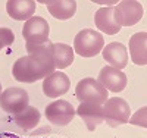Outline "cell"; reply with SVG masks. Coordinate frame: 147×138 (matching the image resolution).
Listing matches in <instances>:
<instances>
[{
  "label": "cell",
  "mask_w": 147,
  "mask_h": 138,
  "mask_svg": "<svg viewBox=\"0 0 147 138\" xmlns=\"http://www.w3.org/2000/svg\"><path fill=\"white\" fill-rule=\"evenodd\" d=\"M103 59L113 68L122 71V68H125L128 63V52L124 44L113 41L103 48Z\"/></svg>",
  "instance_id": "cell-12"
},
{
  "label": "cell",
  "mask_w": 147,
  "mask_h": 138,
  "mask_svg": "<svg viewBox=\"0 0 147 138\" xmlns=\"http://www.w3.org/2000/svg\"><path fill=\"white\" fill-rule=\"evenodd\" d=\"M99 82L106 90L119 93L127 87V75L121 69H116L113 66H106L99 73Z\"/></svg>",
  "instance_id": "cell-10"
},
{
  "label": "cell",
  "mask_w": 147,
  "mask_h": 138,
  "mask_svg": "<svg viewBox=\"0 0 147 138\" xmlns=\"http://www.w3.org/2000/svg\"><path fill=\"white\" fill-rule=\"evenodd\" d=\"M0 94H2V85H0Z\"/></svg>",
  "instance_id": "cell-21"
},
{
  "label": "cell",
  "mask_w": 147,
  "mask_h": 138,
  "mask_svg": "<svg viewBox=\"0 0 147 138\" xmlns=\"http://www.w3.org/2000/svg\"><path fill=\"white\" fill-rule=\"evenodd\" d=\"M143 6L140 2L134 0H125L119 2L115 6V21L118 22L119 27H132L140 22L143 18Z\"/></svg>",
  "instance_id": "cell-7"
},
{
  "label": "cell",
  "mask_w": 147,
  "mask_h": 138,
  "mask_svg": "<svg viewBox=\"0 0 147 138\" xmlns=\"http://www.w3.org/2000/svg\"><path fill=\"white\" fill-rule=\"evenodd\" d=\"M131 109L128 103L121 97L107 98L103 104V116L109 127H119L122 123L129 122Z\"/></svg>",
  "instance_id": "cell-5"
},
{
  "label": "cell",
  "mask_w": 147,
  "mask_h": 138,
  "mask_svg": "<svg viewBox=\"0 0 147 138\" xmlns=\"http://www.w3.org/2000/svg\"><path fill=\"white\" fill-rule=\"evenodd\" d=\"M69 87H71V81L68 75L60 71V72H53L52 75L44 78L43 91L47 97L56 98L62 94H66L69 91Z\"/></svg>",
  "instance_id": "cell-9"
},
{
  "label": "cell",
  "mask_w": 147,
  "mask_h": 138,
  "mask_svg": "<svg viewBox=\"0 0 147 138\" xmlns=\"http://www.w3.org/2000/svg\"><path fill=\"white\" fill-rule=\"evenodd\" d=\"M49 34H50V28L49 24L43 16H32L31 19L25 21L22 28V37L25 38V47L27 52L32 53L40 47L46 46L49 41Z\"/></svg>",
  "instance_id": "cell-2"
},
{
  "label": "cell",
  "mask_w": 147,
  "mask_h": 138,
  "mask_svg": "<svg viewBox=\"0 0 147 138\" xmlns=\"http://www.w3.org/2000/svg\"><path fill=\"white\" fill-rule=\"evenodd\" d=\"M94 24L102 32H106L109 35H113L119 32L121 27L115 21V7H100L97 9L94 15Z\"/></svg>",
  "instance_id": "cell-13"
},
{
  "label": "cell",
  "mask_w": 147,
  "mask_h": 138,
  "mask_svg": "<svg viewBox=\"0 0 147 138\" xmlns=\"http://www.w3.org/2000/svg\"><path fill=\"white\" fill-rule=\"evenodd\" d=\"M129 53L136 65H147V32L140 31L129 38Z\"/></svg>",
  "instance_id": "cell-15"
},
{
  "label": "cell",
  "mask_w": 147,
  "mask_h": 138,
  "mask_svg": "<svg viewBox=\"0 0 147 138\" xmlns=\"http://www.w3.org/2000/svg\"><path fill=\"white\" fill-rule=\"evenodd\" d=\"M30 96L25 90L18 87H10L0 94V107L10 115H18L25 107H28Z\"/></svg>",
  "instance_id": "cell-6"
},
{
  "label": "cell",
  "mask_w": 147,
  "mask_h": 138,
  "mask_svg": "<svg viewBox=\"0 0 147 138\" xmlns=\"http://www.w3.org/2000/svg\"><path fill=\"white\" fill-rule=\"evenodd\" d=\"M77 115L85 122L88 131H94L97 125H100L105 120L103 106L96 103H81L77 109Z\"/></svg>",
  "instance_id": "cell-11"
},
{
  "label": "cell",
  "mask_w": 147,
  "mask_h": 138,
  "mask_svg": "<svg viewBox=\"0 0 147 138\" xmlns=\"http://www.w3.org/2000/svg\"><path fill=\"white\" fill-rule=\"evenodd\" d=\"M40 118L41 116H40L38 109H35L32 106H28L22 112H19L18 115H13V119H15L16 125L21 127L22 129H25V131H30V129L35 128L40 122Z\"/></svg>",
  "instance_id": "cell-18"
},
{
  "label": "cell",
  "mask_w": 147,
  "mask_h": 138,
  "mask_svg": "<svg viewBox=\"0 0 147 138\" xmlns=\"http://www.w3.org/2000/svg\"><path fill=\"white\" fill-rule=\"evenodd\" d=\"M15 37H13V32L9 28H0V50L3 47H7L13 43Z\"/></svg>",
  "instance_id": "cell-20"
},
{
  "label": "cell",
  "mask_w": 147,
  "mask_h": 138,
  "mask_svg": "<svg viewBox=\"0 0 147 138\" xmlns=\"http://www.w3.org/2000/svg\"><path fill=\"white\" fill-rule=\"evenodd\" d=\"M55 68L56 66L52 55V43H47L28 56L18 59L12 68V75L21 82L32 84L52 75L55 72Z\"/></svg>",
  "instance_id": "cell-1"
},
{
  "label": "cell",
  "mask_w": 147,
  "mask_h": 138,
  "mask_svg": "<svg viewBox=\"0 0 147 138\" xmlns=\"http://www.w3.org/2000/svg\"><path fill=\"white\" fill-rule=\"evenodd\" d=\"M34 0H9L6 3L7 15L15 21H28L35 12Z\"/></svg>",
  "instance_id": "cell-14"
},
{
  "label": "cell",
  "mask_w": 147,
  "mask_h": 138,
  "mask_svg": "<svg viewBox=\"0 0 147 138\" xmlns=\"http://www.w3.org/2000/svg\"><path fill=\"white\" fill-rule=\"evenodd\" d=\"M44 115L50 123L57 125V127H65L77 115V110L66 100H56L46 107Z\"/></svg>",
  "instance_id": "cell-8"
},
{
  "label": "cell",
  "mask_w": 147,
  "mask_h": 138,
  "mask_svg": "<svg viewBox=\"0 0 147 138\" xmlns=\"http://www.w3.org/2000/svg\"><path fill=\"white\" fill-rule=\"evenodd\" d=\"M103 35L94 30H82L75 35L74 40V50L78 56L82 57H93L97 56L103 50Z\"/></svg>",
  "instance_id": "cell-3"
},
{
  "label": "cell",
  "mask_w": 147,
  "mask_h": 138,
  "mask_svg": "<svg viewBox=\"0 0 147 138\" xmlns=\"http://www.w3.org/2000/svg\"><path fill=\"white\" fill-rule=\"evenodd\" d=\"M131 125H137V127H143L147 128V106L138 109L136 113L132 115V118L129 119Z\"/></svg>",
  "instance_id": "cell-19"
},
{
  "label": "cell",
  "mask_w": 147,
  "mask_h": 138,
  "mask_svg": "<svg viewBox=\"0 0 147 138\" xmlns=\"http://www.w3.org/2000/svg\"><path fill=\"white\" fill-rule=\"evenodd\" d=\"M75 96L81 103L102 104L107 100V90L94 78H84L78 82Z\"/></svg>",
  "instance_id": "cell-4"
},
{
  "label": "cell",
  "mask_w": 147,
  "mask_h": 138,
  "mask_svg": "<svg viewBox=\"0 0 147 138\" xmlns=\"http://www.w3.org/2000/svg\"><path fill=\"white\" fill-rule=\"evenodd\" d=\"M44 5L47 6L50 15L60 21L72 18L77 12V2L74 0H52V2H44Z\"/></svg>",
  "instance_id": "cell-16"
},
{
  "label": "cell",
  "mask_w": 147,
  "mask_h": 138,
  "mask_svg": "<svg viewBox=\"0 0 147 138\" xmlns=\"http://www.w3.org/2000/svg\"><path fill=\"white\" fill-rule=\"evenodd\" d=\"M52 55L55 66L59 69L68 68L74 62V48L63 43H52Z\"/></svg>",
  "instance_id": "cell-17"
}]
</instances>
